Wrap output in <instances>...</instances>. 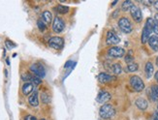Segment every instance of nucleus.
<instances>
[{"instance_id":"4468645a","label":"nucleus","mask_w":158,"mask_h":120,"mask_svg":"<svg viewBox=\"0 0 158 120\" xmlns=\"http://www.w3.org/2000/svg\"><path fill=\"white\" fill-rule=\"evenodd\" d=\"M97 79L101 83H108V82L112 81L114 80V77L107 74V73H101V74L98 75Z\"/></svg>"},{"instance_id":"f704fd0d","label":"nucleus","mask_w":158,"mask_h":120,"mask_svg":"<svg viewBox=\"0 0 158 120\" xmlns=\"http://www.w3.org/2000/svg\"><path fill=\"white\" fill-rule=\"evenodd\" d=\"M156 65L158 66V56H157V57H156Z\"/></svg>"},{"instance_id":"473e14b6","label":"nucleus","mask_w":158,"mask_h":120,"mask_svg":"<svg viewBox=\"0 0 158 120\" xmlns=\"http://www.w3.org/2000/svg\"><path fill=\"white\" fill-rule=\"evenodd\" d=\"M153 5H154V8L158 11V1H155V2L153 3Z\"/></svg>"},{"instance_id":"aec40b11","label":"nucleus","mask_w":158,"mask_h":120,"mask_svg":"<svg viewBox=\"0 0 158 120\" xmlns=\"http://www.w3.org/2000/svg\"><path fill=\"white\" fill-rule=\"evenodd\" d=\"M111 71L114 74V75H119L122 73V67L120 66V64L118 63H114L111 66Z\"/></svg>"},{"instance_id":"4be33fe9","label":"nucleus","mask_w":158,"mask_h":120,"mask_svg":"<svg viewBox=\"0 0 158 120\" xmlns=\"http://www.w3.org/2000/svg\"><path fill=\"white\" fill-rule=\"evenodd\" d=\"M133 3H132V1H130V0H126V1H124L122 3V5H121V8H122V10L123 11H128V10H130L133 7Z\"/></svg>"},{"instance_id":"c756f323","label":"nucleus","mask_w":158,"mask_h":120,"mask_svg":"<svg viewBox=\"0 0 158 120\" xmlns=\"http://www.w3.org/2000/svg\"><path fill=\"white\" fill-rule=\"evenodd\" d=\"M23 120H37V118L33 115H26Z\"/></svg>"},{"instance_id":"6e6552de","label":"nucleus","mask_w":158,"mask_h":120,"mask_svg":"<svg viewBox=\"0 0 158 120\" xmlns=\"http://www.w3.org/2000/svg\"><path fill=\"white\" fill-rule=\"evenodd\" d=\"M130 14H131V17L132 19L135 20L136 23H141L142 19H143V15H142V12L141 9L139 7H137L135 5H133V7L130 9Z\"/></svg>"},{"instance_id":"423d86ee","label":"nucleus","mask_w":158,"mask_h":120,"mask_svg":"<svg viewBox=\"0 0 158 120\" xmlns=\"http://www.w3.org/2000/svg\"><path fill=\"white\" fill-rule=\"evenodd\" d=\"M65 28V23L63 22V19L59 18V17H56L53 19L52 23V30L56 33H61Z\"/></svg>"},{"instance_id":"393cba45","label":"nucleus","mask_w":158,"mask_h":120,"mask_svg":"<svg viewBox=\"0 0 158 120\" xmlns=\"http://www.w3.org/2000/svg\"><path fill=\"white\" fill-rule=\"evenodd\" d=\"M37 25H38V28H39V30L40 31H45V29H46V24L43 23V20L42 19H38V22H37Z\"/></svg>"},{"instance_id":"20e7f679","label":"nucleus","mask_w":158,"mask_h":120,"mask_svg":"<svg viewBox=\"0 0 158 120\" xmlns=\"http://www.w3.org/2000/svg\"><path fill=\"white\" fill-rule=\"evenodd\" d=\"M30 70L34 75L38 77H40V79H42V77H44L46 76L45 67L41 64V63H34V64L31 65Z\"/></svg>"},{"instance_id":"72a5a7b5","label":"nucleus","mask_w":158,"mask_h":120,"mask_svg":"<svg viewBox=\"0 0 158 120\" xmlns=\"http://www.w3.org/2000/svg\"><path fill=\"white\" fill-rule=\"evenodd\" d=\"M154 77H155V81H156L158 82V71H157V72L155 73V75H154Z\"/></svg>"},{"instance_id":"0eeeda50","label":"nucleus","mask_w":158,"mask_h":120,"mask_svg":"<svg viewBox=\"0 0 158 120\" xmlns=\"http://www.w3.org/2000/svg\"><path fill=\"white\" fill-rule=\"evenodd\" d=\"M49 46L54 49H60L62 48L63 46H64V41L61 37H52L50 40H49Z\"/></svg>"},{"instance_id":"5701e85b","label":"nucleus","mask_w":158,"mask_h":120,"mask_svg":"<svg viewBox=\"0 0 158 120\" xmlns=\"http://www.w3.org/2000/svg\"><path fill=\"white\" fill-rule=\"evenodd\" d=\"M54 9H56V11L59 14H66V13H68V11H69V8H68L67 6H63V5H57Z\"/></svg>"},{"instance_id":"39448f33","label":"nucleus","mask_w":158,"mask_h":120,"mask_svg":"<svg viewBox=\"0 0 158 120\" xmlns=\"http://www.w3.org/2000/svg\"><path fill=\"white\" fill-rule=\"evenodd\" d=\"M108 54L114 58H121L125 55V51L120 47H113L108 51Z\"/></svg>"},{"instance_id":"6ab92c4d","label":"nucleus","mask_w":158,"mask_h":120,"mask_svg":"<svg viewBox=\"0 0 158 120\" xmlns=\"http://www.w3.org/2000/svg\"><path fill=\"white\" fill-rule=\"evenodd\" d=\"M153 72H154V68H153V65L152 62H147L146 64V67H145V73H146V76L148 79L149 77H152V75H153Z\"/></svg>"},{"instance_id":"c85d7f7f","label":"nucleus","mask_w":158,"mask_h":120,"mask_svg":"<svg viewBox=\"0 0 158 120\" xmlns=\"http://www.w3.org/2000/svg\"><path fill=\"white\" fill-rule=\"evenodd\" d=\"M5 45L7 48H16V44H14L12 43V42L10 40H6L5 41Z\"/></svg>"},{"instance_id":"dca6fc26","label":"nucleus","mask_w":158,"mask_h":120,"mask_svg":"<svg viewBox=\"0 0 158 120\" xmlns=\"http://www.w3.org/2000/svg\"><path fill=\"white\" fill-rule=\"evenodd\" d=\"M148 45L153 51L157 52L158 51V36H156V35L150 36V38L148 39Z\"/></svg>"},{"instance_id":"2eb2a0df","label":"nucleus","mask_w":158,"mask_h":120,"mask_svg":"<svg viewBox=\"0 0 158 120\" xmlns=\"http://www.w3.org/2000/svg\"><path fill=\"white\" fill-rule=\"evenodd\" d=\"M28 103L31 107H37L39 105V98H38V92L34 91V92L29 96L28 98Z\"/></svg>"},{"instance_id":"e433bc0d","label":"nucleus","mask_w":158,"mask_h":120,"mask_svg":"<svg viewBox=\"0 0 158 120\" xmlns=\"http://www.w3.org/2000/svg\"><path fill=\"white\" fill-rule=\"evenodd\" d=\"M157 110H158V105H157Z\"/></svg>"},{"instance_id":"ddd939ff","label":"nucleus","mask_w":158,"mask_h":120,"mask_svg":"<svg viewBox=\"0 0 158 120\" xmlns=\"http://www.w3.org/2000/svg\"><path fill=\"white\" fill-rule=\"evenodd\" d=\"M41 19L43 20V23L46 25H50L52 23V13L49 12V11L43 12L42 16H41Z\"/></svg>"},{"instance_id":"9b49d317","label":"nucleus","mask_w":158,"mask_h":120,"mask_svg":"<svg viewBox=\"0 0 158 120\" xmlns=\"http://www.w3.org/2000/svg\"><path fill=\"white\" fill-rule=\"evenodd\" d=\"M152 33V28H150L148 25H145L143 29V33H142V43L143 44H146L148 42V39L150 38V34Z\"/></svg>"},{"instance_id":"a878e982","label":"nucleus","mask_w":158,"mask_h":120,"mask_svg":"<svg viewBox=\"0 0 158 120\" xmlns=\"http://www.w3.org/2000/svg\"><path fill=\"white\" fill-rule=\"evenodd\" d=\"M32 83H33V85H39V84L42 82V80L40 79V77H32Z\"/></svg>"},{"instance_id":"1a4fd4ad","label":"nucleus","mask_w":158,"mask_h":120,"mask_svg":"<svg viewBox=\"0 0 158 120\" xmlns=\"http://www.w3.org/2000/svg\"><path fill=\"white\" fill-rule=\"evenodd\" d=\"M120 42L119 37L114 31H109L107 33V44L108 45H116Z\"/></svg>"},{"instance_id":"bb28decb","label":"nucleus","mask_w":158,"mask_h":120,"mask_svg":"<svg viewBox=\"0 0 158 120\" xmlns=\"http://www.w3.org/2000/svg\"><path fill=\"white\" fill-rule=\"evenodd\" d=\"M22 77H23V80L24 81H26V82H29V81H32V76L31 75H29L28 73L27 74H23V76H22Z\"/></svg>"},{"instance_id":"cd10ccee","label":"nucleus","mask_w":158,"mask_h":120,"mask_svg":"<svg viewBox=\"0 0 158 120\" xmlns=\"http://www.w3.org/2000/svg\"><path fill=\"white\" fill-rule=\"evenodd\" d=\"M41 98H42V101H43V103H45V104L50 103V97L48 96L46 93H43L42 95H41Z\"/></svg>"},{"instance_id":"7c9ffc66","label":"nucleus","mask_w":158,"mask_h":120,"mask_svg":"<svg viewBox=\"0 0 158 120\" xmlns=\"http://www.w3.org/2000/svg\"><path fill=\"white\" fill-rule=\"evenodd\" d=\"M150 120H158V111H154Z\"/></svg>"},{"instance_id":"2f4dec72","label":"nucleus","mask_w":158,"mask_h":120,"mask_svg":"<svg viewBox=\"0 0 158 120\" xmlns=\"http://www.w3.org/2000/svg\"><path fill=\"white\" fill-rule=\"evenodd\" d=\"M154 22L156 23V24L158 25V13L155 14V16H154Z\"/></svg>"},{"instance_id":"b1692460","label":"nucleus","mask_w":158,"mask_h":120,"mask_svg":"<svg viewBox=\"0 0 158 120\" xmlns=\"http://www.w3.org/2000/svg\"><path fill=\"white\" fill-rule=\"evenodd\" d=\"M133 59H134L133 52H132V51H129V52H127V54L125 55V61H126V63L130 64V63H132V62H133Z\"/></svg>"},{"instance_id":"f8f14e48","label":"nucleus","mask_w":158,"mask_h":120,"mask_svg":"<svg viewBox=\"0 0 158 120\" xmlns=\"http://www.w3.org/2000/svg\"><path fill=\"white\" fill-rule=\"evenodd\" d=\"M135 104L137 106V108H138L139 110H146L148 109V101L146 100V99H143V98H138L136 100Z\"/></svg>"},{"instance_id":"c9c22d12","label":"nucleus","mask_w":158,"mask_h":120,"mask_svg":"<svg viewBox=\"0 0 158 120\" xmlns=\"http://www.w3.org/2000/svg\"><path fill=\"white\" fill-rule=\"evenodd\" d=\"M40 120H46V119H40Z\"/></svg>"},{"instance_id":"f257e3e1","label":"nucleus","mask_w":158,"mask_h":120,"mask_svg":"<svg viewBox=\"0 0 158 120\" xmlns=\"http://www.w3.org/2000/svg\"><path fill=\"white\" fill-rule=\"evenodd\" d=\"M99 114L103 119H110L115 114V110L112 105L105 104L100 108Z\"/></svg>"},{"instance_id":"a211bd4d","label":"nucleus","mask_w":158,"mask_h":120,"mask_svg":"<svg viewBox=\"0 0 158 120\" xmlns=\"http://www.w3.org/2000/svg\"><path fill=\"white\" fill-rule=\"evenodd\" d=\"M33 88H34V85H33V83L32 82H25L23 85V95L27 96V95H29L32 91H33Z\"/></svg>"},{"instance_id":"f03ea898","label":"nucleus","mask_w":158,"mask_h":120,"mask_svg":"<svg viewBox=\"0 0 158 120\" xmlns=\"http://www.w3.org/2000/svg\"><path fill=\"white\" fill-rule=\"evenodd\" d=\"M129 82H130V85L132 86V88L136 90L137 92H140V91L143 90V88H145V83H143V80L138 76H132L130 77Z\"/></svg>"},{"instance_id":"9d476101","label":"nucleus","mask_w":158,"mask_h":120,"mask_svg":"<svg viewBox=\"0 0 158 120\" xmlns=\"http://www.w3.org/2000/svg\"><path fill=\"white\" fill-rule=\"evenodd\" d=\"M111 100V94L107 91H100L98 96H97V102L100 104H106L107 102H109Z\"/></svg>"},{"instance_id":"412c9836","label":"nucleus","mask_w":158,"mask_h":120,"mask_svg":"<svg viewBox=\"0 0 158 120\" xmlns=\"http://www.w3.org/2000/svg\"><path fill=\"white\" fill-rule=\"evenodd\" d=\"M138 68H139V65L137 64V63H135V62H132V63H130V64L127 65V67H126V71H127V72H131V73H133V72L138 71Z\"/></svg>"},{"instance_id":"7ed1b4c3","label":"nucleus","mask_w":158,"mask_h":120,"mask_svg":"<svg viewBox=\"0 0 158 120\" xmlns=\"http://www.w3.org/2000/svg\"><path fill=\"white\" fill-rule=\"evenodd\" d=\"M118 27L120 28V30L122 32H124L126 34L131 33L132 32V24L130 23V20L127 18H121L118 20Z\"/></svg>"},{"instance_id":"f3484780","label":"nucleus","mask_w":158,"mask_h":120,"mask_svg":"<svg viewBox=\"0 0 158 120\" xmlns=\"http://www.w3.org/2000/svg\"><path fill=\"white\" fill-rule=\"evenodd\" d=\"M149 96L152 101H158V84H154L150 87Z\"/></svg>"}]
</instances>
